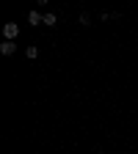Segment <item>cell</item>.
I'll return each instance as SVG.
<instances>
[{"instance_id": "obj_6", "label": "cell", "mask_w": 138, "mask_h": 154, "mask_svg": "<svg viewBox=\"0 0 138 154\" xmlns=\"http://www.w3.org/2000/svg\"><path fill=\"white\" fill-rule=\"evenodd\" d=\"M77 22H80V25H91V17L88 14H80V17H77Z\"/></svg>"}, {"instance_id": "obj_4", "label": "cell", "mask_w": 138, "mask_h": 154, "mask_svg": "<svg viewBox=\"0 0 138 154\" xmlns=\"http://www.w3.org/2000/svg\"><path fill=\"white\" fill-rule=\"evenodd\" d=\"M55 22H58L55 14H44V25H47V28H55Z\"/></svg>"}, {"instance_id": "obj_7", "label": "cell", "mask_w": 138, "mask_h": 154, "mask_svg": "<svg viewBox=\"0 0 138 154\" xmlns=\"http://www.w3.org/2000/svg\"><path fill=\"white\" fill-rule=\"evenodd\" d=\"M36 3H39V6H47V0H36Z\"/></svg>"}, {"instance_id": "obj_5", "label": "cell", "mask_w": 138, "mask_h": 154, "mask_svg": "<svg viewBox=\"0 0 138 154\" xmlns=\"http://www.w3.org/2000/svg\"><path fill=\"white\" fill-rule=\"evenodd\" d=\"M25 55H28V58H39V47H36V44H30V47L25 50Z\"/></svg>"}, {"instance_id": "obj_3", "label": "cell", "mask_w": 138, "mask_h": 154, "mask_svg": "<svg viewBox=\"0 0 138 154\" xmlns=\"http://www.w3.org/2000/svg\"><path fill=\"white\" fill-rule=\"evenodd\" d=\"M14 50H17V44H14V42H8V38H6L3 44H0V52H3V55H11Z\"/></svg>"}, {"instance_id": "obj_2", "label": "cell", "mask_w": 138, "mask_h": 154, "mask_svg": "<svg viewBox=\"0 0 138 154\" xmlns=\"http://www.w3.org/2000/svg\"><path fill=\"white\" fill-rule=\"evenodd\" d=\"M28 22H30L33 28H39V25H44V14H39V11H30V14H28Z\"/></svg>"}, {"instance_id": "obj_1", "label": "cell", "mask_w": 138, "mask_h": 154, "mask_svg": "<svg viewBox=\"0 0 138 154\" xmlns=\"http://www.w3.org/2000/svg\"><path fill=\"white\" fill-rule=\"evenodd\" d=\"M3 36L8 38V42H14V38L19 36V25H17V22H6V25H3Z\"/></svg>"}]
</instances>
